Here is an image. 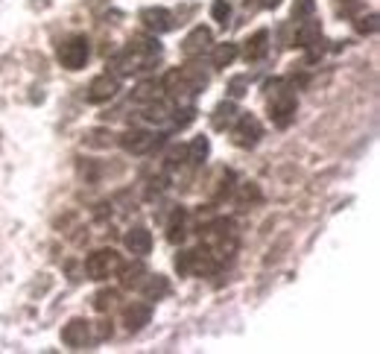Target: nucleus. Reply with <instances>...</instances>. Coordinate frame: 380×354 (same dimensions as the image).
<instances>
[{
  "instance_id": "nucleus-24",
  "label": "nucleus",
  "mask_w": 380,
  "mask_h": 354,
  "mask_svg": "<svg viewBox=\"0 0 380 354\" xmlns=\"http://www.w3.org/2000/svg\"><path fill=\"white\" fill-rule=\"evenodd\" d=\"M377 30V15H369V18H360L357 21V32H374Z\"/></svg>"
},
{
  "instance_id": "nucleus-21",
  "label": "nucleus",
  "mask_w": 380,
  "mask_h": 354,
  "mask_svg": "<svg viewBox=\"0 0 380 354\" xmlns=\"http://www.w3.org/2000/svg\"><path fill=\"white\" fill-rule=\"evenodd\" d=\"M313 9H316V0H296V6H292V21L310 18Z\"/></svg>"
},
{
  "instance_id": "nucleus-14",
  "label": "nucleus",
  "mask_w": 380,
  "mask_h": 354,
  "mask_svg": "<svg viewBox=\"0 0 380 354\" xmlns=\"http://www.w3.org/2000/svg\"><path fill=\"white\" fill-rule=\"evenodd\" d=\"M150 316H152V311H150V304H129L126 308V313H123V319H126V328L129 331H138V328H143L146 322H150Z\"/></svg>"
},
{
  "instance_id": "nucleus-20",
  "label": "nucleus",
  "mask_w": 380,
  "mask_h": 354,
  "mask_svg": "<svg viewBox=\"0 0 380 354\" xmlns=\"http://www.w3.org/2000/svg\"><path fill=\"white\" fill-rule=\"evenodd\" d=\"M193 117H196V108L193 106H179L176 112H173V126L185 129L188 124H193Z\"/></svg>"
},
{
  "instance_id": "nucleus-10",
  "label": "nucleus",
  "mask_w": 380,
  "mask_h": 354,
  "mask_svg": "<svg viewBox=\"0 0 380 354\" xmlns=\"http://www.w3.org/2000/svg\"><path fill=\"white\" fill-rule=\"evenodd\" d=\"M126 249L132 255H138V258H143V255H150V249H152V235L146 228H132L126 235Z\"/></svg>"
},
{
  "instance_id": "nucleus-11",
  "label": "nucleus",
  "mask_w": 380,
  "mask_h": 354,
  "mask_svg": "<svg viewBox=\"0 0 380 354\" xmlns=\"http://www.w3.org/2000/svg\"><path fill=\"white\" fill-rule=\"evenodd\" d=\"M316 39H322V23H319L313 15L299 21V30H296V47H308Z\"/></svg>"
},
{
  "instance_id": "nucleus-19",
  "label": "nucleus",
  "mask_w": 380,
  "mask_h": 354,
  "mask_svg": "<svg viewBox=\"0 0 380 354\" xmlns=\"http://www.w3.org/2000/svg\"><path fill=\"white\" fill-rule=\"evenodd\" d=\"M167 278L164 275H150V282H146L143 284V293H146V296H150V299H161V296H167Z\"/></svg>"
},
{
  "instance_id": "nucleus-18",
  "label": "nucleus",
  "mask_w": 380,
  "mask_h": 354,
  "mask_svg": "<svg viewBox=\"0 0 380 354\" xmlns=\"http://www.w3.org/2000/svg\"><path fill=\"white\" fill-rule=\"evenodd\" d=\"M167 240H170V243H181V240H185V211H181V208L173 214V219H170Z\"/></svg>"
},
{
  "instance_id": "nucleus-25",
  "label": "nucleus",
  "mask_w": 380,
  "mask_h": 354,
  "mask_svg": "<svg viewBox=\"0 0 380 354\" xmlns=\"http://www.w3.org/2000/svg\"><path fill=\"white\" fill-rule=\"evenodd\" d=\"M176 270L181 275H190V252H179V258H176Z\"/></svg>"
},
{
  "instance_id": "nucleus-15",
  "label": "nucleus",
  "mask_w": 380,
  "mask_h": 354,
  "mask_svg": "<svg viewBox=\"0 0 380 354\" xmlns=\"http://www.w3.org/2000/svg\"><path fill=\"white\" fill-rule=\"evenodd\" d=\"M237 117H240V112H237L234 103H219L214 117H211V124H214V129H231Z\"/></svg>"
},
{
  "instance_id": "nucleus-6",
  "label": "nucleus",
  "mask_w": 380,
  "mask_h": 354,
  "mask_svg": "<svg viewBox=\"0 0 380 354\" xmlns=\"http://www.w3.org/2000/svg\"><path fill=\"white\" fill-rule=\"evenodd\" d=\"M117 91H120V79H117V77H108V73H103V77H97V79L88 85V103H94V106L108 103Z\"/></svg>"
},
{
  "instance_id": "nucleus-22",
  "label": "nucleus",
  "mask_w": 380,
  "mask_h": 354,
  "mask_svg": "<svg viewBox=\"0 0 380 354\" xmlns=\"http://www.w3.org/2000/svg\"><path fill=\"white\" fill-rule=\"evenodd\" d=\"M114 299H117V293H114V290H103V293H97L94 308H97V311H108V308L114 304Z\"/></svg>"
},
{
  "instance_id": "nucleus-13",
  "label": "nucleus",
  "mask_w": 380,
  "mask_h": 354,
  "mask_svg": "<svg viewBox=\"0 0 380 354\" xmlns=\"http://www.w3.org/2000/svg\"><path fill=\"white\" fill-rule=\"evenodd\" d=\"M132 100L134 103H158V100H164V85L161 82H155V79H146V82H141L138 88H134V94H132Z\"/></svg>"
},
{
  "instance_id": "nucleus-1",
  "label": "nucleus",
  "mask_w": 380,
  "mask_h": 354,
  "mask_svg": "<svg viewBox=\"0 0 380 354\" xmlns=\"http://www.w3.org/2000/svg\"><path fill=\"white\" fill-rule=\"evenodd\" d=\"M269 88V115H272V124L287 129L292 124V117H296V108H299V100L296 94H292L290 88H284V82H272L266 85Z\"/></svg>"
},
{
  "instance_id": "nucleus-9",
  "label": "nucleus",
  "mask_w": 380,
  "mask_h": 354,
  "mask_svg": "<svg viewBox=\"0 0 380 354\" xmlns=\"http://www.w3.org/2000/svg\"><path fill=\"white\" fill-rule=\"evenodd\" d=\"M266 53H269V32L257 30L246 41V47H243V56H246V62H257V59H263Z\"/></svg>"
},
{
  "instance_id": "nucleus-12",
  "label": "nucleus",
  "mask_w": 380,
  "mask_h": 354,
  "mask_svg": "<svg viewBox=\"0 0 380 354\" xmlns=\"http://www.w3.org/2000/svg\"><path fill=\"white\" fill-rule=\"evenodd\" d=\"M208 47H211V30L208 27H196L185 39V53L188 56H202Z\"/></svg>"
},
{
  "instance_id": "nucleus-2",
  "label": "nucleus",
  "mask_w": 380,
  "mask_h": 354,
  "mask_svg": "<svg viewBox=\"0 0 380 354\" xmlns=\"http://www.w3.org/2000/svg\"><path fill=\"white\" fill-rule=\"evenodd\" d=\"M120 255L114 249H97L94 255H88L85 261V273H88L94 282H103V278H112L114 273H120Z\"/></svg>"
},
{
  "instance_id": "nucleus-23",
  "label": "nucleus",
  "mask_w": 380,
  "mask_h": 354,
  "mask_svg": "<svg viewBox=\"0 0 380 354\" xmlns=\"http://www.w3.org/2000/svg\"><path fill=\"white\" fill-rule=\"evenodd\" d=\"M231 15V6L226 3V0H214V6H211V18L219 21V23H226Z\"/></svg>"
},
{
  "instance_id": "nucleus-4",
  "label": "nucleus",
  "mask_w": 380,
  "mask_h": 354,
  "mask_svg": "<svg viewBox=\"0 0 380 354\" xmlns=\"http://www.w3.org/2000/svg\"><path fill=\"white\" fill-rule=\"evenodd\" d=\"M161 144H164V135H152V132H146V129H129L126 135H120V146L132 155H146Z\"/></svg>"
},
{
  "instance_id": "nucleus-8",
  "label": "nucleus",
  "mask_w": 380,
  "mask_h": 354,
  "mask_svg": "<svg viewBox=\"0 0 380 354\" xmlns=\"http://www.w3.org/2000/svg\"><path fill=\"white\" fill-rule=\"evenodd\" d=\"M141 21L146 23V30H152V32H167L173 27V15H170L167 9H143Z\"/></svg>"
},
{
  "instance_id": "nucleus-16",
  "label": "nucleus",
  "mask_w": 380,
  "mask_h": 354,
  "mask_svg": "<svg viewBox=\"0 0 380 354\" xmlns=\"http://www.w3.org/2000/svg\"><path fill=\"white\" fill-rule=\"evenodd\" d=\"M208 153H211V141H208V138H196V141L188 146V164H193V167L205 164Z\"/></svg>"
},
{
  "instance_id": "nucleus-5",
  "label": "nucleus",
  "mask_w": 380,
  "mask_h": 354,
  "mask_svg": "<svg viewBox=\"0 0 380 354\" xmlns=\"http://www.w3.org/2000/svg\"><path fill=\"white\" fill-rule=\"evenodd\" d=\"M231 135H234V144L243 146V150H249V146H254L257 141H261L263 129H261V120H257L254 115H240L234 120V126H231Z\"/></svg>"
},
{
  "instance_id": "nucleus-7",
  "label": "nucleus",
  "mask_w": 380,
  "mask_h": 354,
  "mask_svg": "<svg viewBox=\"0 0 380 354\" xmlns=\"http://www.w3.org/2000/svg\"><path fill=\"white\" fill-rule=\"evenodd\" d=\"M88 337H91V322H85V319H70L65 325V331H62L65 346H70V348L85 346L88 343Z\"/></svg>"
},
{
  "instance_id": "nucleus-26",
  "label": "nucleus",
  "mask_w": 380,
  "mask_h": 354,
  "mask_svg": "<svg viewBox=\"0 0 380 354\" xmlns=\"http://www.w3.org/2000/svg\"><path fill=\"white\" fill-rule=\"evenodd\" d=\"M246 91H243V79H234L231 82V97H243Z\"/></svg>"
},
{
  "instance_id": "nucleus-3",
  "label": "nucleus",
  "mask_w": 380,
  "mask_h": 354,
  "mask_svg": "<svg viewBox=\"0 0 380 354\" xmlns=\"http://www.w3.org/2000/svg\"><path fill=\"white\" fill-rule=\"evenodd\" d=\"M88 56H91V47H88V39H82V35H73L65 44H59V62L68 70H82Z\"/></svg>"
},
{
  "instance_id": "nucleus-17",
  "label": "nucleus",
  "mask_w": 380,
  "mask_h": 354,
  "mask_svg": "<svg viewBox=\"0 0 380 354\" xmlns=\"http://www.w3.org/2000/svg\"><path fill=\"white\" fill-rule=\"evenodd\" d=\"M234 59H237V44H228L226 41V44H217L211 62H214V68H228Z\"/></svg>"
}]
</instances>
